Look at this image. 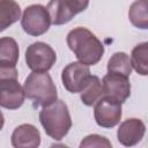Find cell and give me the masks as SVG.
I'll return each mask as SVG.
<instances>
[{"mask_svg":"<svg viewBox=\"0 0 148 148\" xmlns=\"http://www.w3.org/2000/svg\"><path fill=\"white\" fill-rule=\"evenodd\" d=\"M106 68H108V73H118L130 76L132 73V66L128 54L125 52L113 53L108 61Z\"/></svg>","mask_w":148,"mask_h":148,"instance_id":"18","label":"cell"},{"mask_svg":"<svg viewBox=\"0 0 148 148\" xmlns=\"http://www.w3.org/2000/svg\"><path fill=\"white\" fill-rule=\"evenodd\" d=\"M81 94V101L87 106H92L102 96H103V88H102V81L98 76L92 75L89 83L86 86V88L80 92Z\"/></svg>","mask_w":148,"mask_h":148,"instance_id":"17","label":"cell"},{"mask_svg":"<svg viewBox=\"0 0 148 148\" xmlns=\"http://www.w3.org/2000/svg\"><path fill=\"white\" fill-rule=\"evenodd\" d=\"M3 124H5V117H3V114H2V112H1V110H0V131H1L2 127H3Z\"/></svg>","mask_w":148,"mask_h":148,"instance_id":"21","label":"cell"},{"mask_svg":"<svg viewBox=\"0 0 148 148\" xmlns=\"http://www.w3.org/2000/svg\"><path fill=\"white\" fill-rule=\"evenodd\" d=\"M15 148H36L40 145V133L31 124H22L15 127L10 136Z\"/></svg>","mask_w":148,"mask_h":148,"instance_id":"11","label":"cell"},{"mask_svg":"<svg viewBox=\"0 0 148 148\" xmlns=\"http://www.w3.org/2000/svg\"><path fill=\"white\" fill-rule=\"evenodd\" d=\"M51 25L50 15L43 5L28 6L21 18V27L30 36H40L45 34Z\"/></svg>","mask_w":148,"mask_h":148,"instance_id":"6","label":"cell"},{"mask_svg":"<svg viewBox=\"0 0 148 148\" xmlns=\"http://www.w3.org/2000/svg\"><path fill=\"white\" fill-rule=\"evenodd\" d=\"M128 77L130 76L118 73H108L102 80L103 95L110 96L123 104L131 95V83Z\"/></svg>","mask_w":148,"mask_h":148,"instance_id":"9","label":"cell"},{"mask_svg":"<svg viewBox=\"0 0 148 148\" xmlns=\"http://www.w3.org/2000/svg\"><path fill=\"white\" fill-rule=\"evenodd\" d=\"M46 9L50 15L51 23L54 25L66 24L76 15L65 0H50Z\"/></svg>","mask_w":148,"mask_h":148,"instance_id":"12","label":"cell"},{"mask_svg":"<svg viewBox=\"0 0 148 148\" xmlns=\"http://www.w3.org/2000/svg\"><path fill=\"white\" fill-rule=\"evenodd\" d=\"M66 40L79 62L87 66L96 65L104 54L102 42L87 28H74L67 34Z\"/></svg>","mask_w":148,"mask_h":148,"instance_id":"1","label":"cell"},{"mask_svg":"<svg viewBox=\"0 0 148 148\" xmlns=\"http://www.w3.org/2000/svg\"><path fill=\"white\" fill-rule=\"evenodd\" d=\"M89 66L81 62H71L61 72V81L66 90L72 94L81 92L91 79Z\"/></svg>","mask_w":148,"mask_h":148,"instance_id":"8","label":"cell"},{"mask_svg":"<svg viewBox=\"0 0 148 148\" xmlns=\"http://www.w3.org/2000/svg\"><path fill=\"white\" fill-rule=\"evenodd\" d=\"M146 133V125L141 119L138 118H130L124 120L118 131H117V139L119 143L125 147H132L138 145Z\"/></svg>","mask_w":148,"mask_h":148,"instance_id":"10","label":"cell"},{"mask_svg":"<svg viewBox=\"0 0 148 148\" xmlns=\"http://www.w3.org/2000/svg\"><path fill=\"white\" fill-rule=\"evenodd\" d=\"M24 90L17 81L15 66H0V106L16 110L24 103Z\"/></svg>","mask_w":148,"mask_h":148,"instance_id":"4","label":"cell"},{"mask_svg":"<svg viewBox=\"0 0 148 148\" xmlns=\"http://www.w3.org/2000/svg\"><path fill=\"white\" fill-rule=\"evenodd\" d=\"M130 60L132 68L138 74L146 76L148 74V43L143 42L134 46Z\"/></svg>","mask_w":148,"mask_h":148,"instance_id":"16","label":"cell"},{"mask_svg":"<svg viewBox=\"0 0 148 148\" xmlns=\"http://www.w3.org/2000/svg\"><path fill=\"white\" fill-rule=\"evenodd\" d=\"M25 97L34 101V106H45L57 99V87L47 72H32L24 81Z\"/></svg>","mask_w":148,"mask_h":148,"instance_id":"3","label":"cell"},{"mask_svg":"<svg viewBox=\"0 0 148 148\" xmlns=\"http://www.w3.org/2000/svg\"><path fill=\"white\" fill-rule=\"evenodd\" d=\"M131 23L139 29L148 28V0H135L128 9Z\"/></svg>","mask_w":148,"mask_h":148,"instance_id":"15","label":"cell"},{"mask_svg":"<svg viewBox=\"0 0 148 148\" xmlns=\"http://www.w3.org/2000/svg\"><path fill=\"white\" fill-rule=\"evenodd\" d=\"M112 145L111 142L105 138V136H102V135H98V134H90V135H87L80 143V148H87V147H105V148H110Z\"/></svg>","mask_w":148,"mask_h":148,"instance_id":"19","label":"cell"},{"mask_svg":"<svg viewBox=\"0 0 148 148\" xmlns=\"http://www.w3.org/2000/svg\"><path fill=\"white\" fill-rule=\"evenodd\" d=\"M94 105V117L98 126L112 128L120 123L121 103L119 101L103 95Z\"/></svg>","mask_w":148,"mask_h":148,"instance_id":"7","label":"cell"},{"mask_svg":"<svg viewBox=\"0 0 148 148\" xmlns=\"http://www.w3.org/2000/svg\"><path fill=\"white\" fill-rule=\"evenodd\" d=\"M57 60L56 51L46 43L35 42L25 50V62L32 72H47Z\"/></svg>","mask_w":148,"mask_h":148,"instance_id":"5","label":"cell"},{"mask_svg":"<svg viewBox=\"0 0 148 148\" xmlns=\"http://www.w3.org/2000/svg\"><path fill=\"white\" fill-rule=\"evenodd\" d=\"M68 6L75 12V14H79L87 9L89 5V0H65Z\"/></svg>","mask_w":148,"mask_h":148,"instance_id":"20","label":"cell"},{"mask_svg":"<svg viewBox=\"0 0 148 148\" xmlns=\"http://www.w3.org/2000/svg\"><path fill=\"white\" fill-rule=\"evenodd\" d=\"M20 50L16 40L12 37L0 38V66H16Z\"/></svg>","mask_w":148,"mask_h":148,"instance_id":"14","label":"cell"},{"mask_svg":"<svg viewBox=\"0 0 148 148\" xmlns=\"http://www.w3.org/2000/svg\"><path fill=\"white\" fill-rule=\"evenodd\" d=\"M39 121L45 133L54 140L65 138L72 127V118L68 108L64 101L58 98L43 106L39 111Z\"/></svg>","mask_w":148,"mask_h":148,"instance_id":"2","label":"cell"},{"mask_svg":"<svg viewBox=\"0 0 148 148\" xmlns=\"http://www.w3.org/2000/svg\"><path fill=\"white\" fill-rule=\"evenodd\" d=\"M21 18V8L15 0H0V31Z\"/></svg>","mask_w":148,"mask_h":148,"instance_id":"13","label":"cell"}]
</instances>
